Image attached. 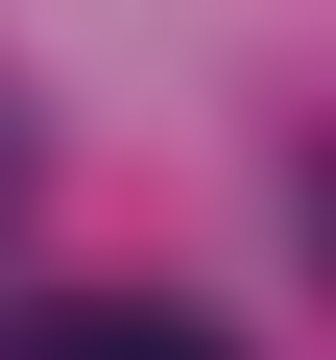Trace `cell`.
I'll use <instances>...</instances> for the list:
<instances>
[{"label":"cell","mask_w":336,"mask_h":360,"mask_svg":"<svg viewBox=\"0 0 336 360\" xmlns=\"http://www.w3.org/2000/svg\"><path fill=\"white\" fill-rule=\"evenodd\" d=\"M49 360H217V336H168V312H144V336H120V312H72V336H49Z\"/></svg>","instance_id":"cell-1"}]
</instances>
